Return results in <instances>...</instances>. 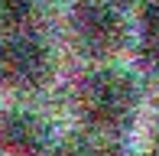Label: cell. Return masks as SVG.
Masks as SVG:
<instances>
[{
  "mask_svg": "<svg viewBox=\"0 0 159 156\" xmlns=\"http://www.w3.org/2000/svg\"><path fill=\"white\" fill-rule=\"evenodd\" d=\"M36 13H39V0H0V30L3 33L30 30Z\"/></svg>",
  "mask_w": 159,
  "mask_h": 156,
  "instance_id": "7",
  "label": "cell"
},
{
  "mask_svg": "<svg viewBox=\"0 0 159 156\" xmlns=\"http://www.w3.org/2000/svg\"><path fill=\"white\" fill-rule=\"evenodd\" d=\"M55 75V52L30 30L0 36V88L13 94H33Z\"/></svg>",
  "mask_w": 159,
  "mask_h": 156,
  "instance_id": "3",
  "label": "cell"
},
{
  "mask_svg": "<svg viewBox=\"0 0 159 156\" xmlns=\"http://www.w3.org/2000/svg\"><path fill=\"white\" fill-rule=\"evenodd\" d=\"M55 127L33 108L0 111V156H52Z\"/></svg>",
  "mask_w": 159,
  "mask_h": 156,
  "instance_id": "4",
  "label": "cell"
},
{
  "mask_svg": "<svg viewBox=\"0 0 159 156\" xmlns=\"http://www.w3.org/2000/svg\"><path fill=\"white\" fill-rule=\"evenodd\" d=\"M140 52L159 72V0H143L140 7Z\"/></svg>",
  "mask_w": 159,
  "mask_h": 156,
  "instance_id": "6",
  "label": "cell"
},
{
  "mask_svg": "<svg viewBox=\"0 0 159 156\" xmlns=\"http://www.w3.org/2000/svg\"><path fill=\"white\" fill-rule=\"evenodd\" d=\"M153 156H159V140H156V143H153Z\"/></svg>",
  "mask_w": 159,
  "mask_h": 156,
  "instance_id": "8",
  "label": "cell"
},
{
  "mask_svg": "<svg viewBox=\"0 0 159 156\" xmlns=\"http://www.w3.org/2000/svg\"><path fill=\"white\" fill-rule=\"evenodd\" d=\"M124 133H107V130H91V127H78L75 133L55 137L52 156H120Z\"/></svg>",
  "mask_w": 159,
  "mask_h": 156,
  "instance_id": "5",
  "label": "cell"
},
{
  "mask_svg": "<svg viewBox=\"0 0 159 156\" xmlns=\"http://www.w3.org/2000/svg\"><path fill=\"white\" fill-rule=\"evenodd\" d=\"M143 91L133 72L114 62H101L94 72H88L78 85L75 108L81 127L107 133H124L140 114Z\"/></svg>",
  "mask_w": 159,
  "mask_h": 156,
  "instance_id": "1",
  "label": "cell"
},
{
  "mask_svg": "<svg viewBox=\"0 0 159 156\" xmlns=\"http://www.w3.org/2000/svg\"><path fill=\"white\" fill-rule=\"evenodd\" d=\"M68 30L75 46L98 62H114L133 39L127 13L114 0H78L68 13Z\"/></svg>",
  "mask_w": 159,
  "mask_h": 156,
  "instance_id": "2",
  "label": "cell"
}]
</instances>
